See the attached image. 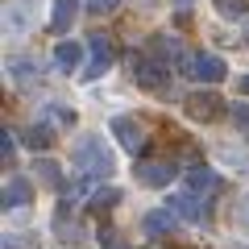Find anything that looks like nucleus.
I'll return each instance as SVG.
<instances>
[{
  "label": "nucleus",
  "mask_w": 249,
  "mask_h": 249,
  "mask_svg": "<svg viewBox=\"0 0 249 249\" xmlns=\"http://www.w3.org/2000/svg\"><path fill=\"white\" fill-rule=\"evenodd\" d=\"M112 137L121 142V150L133 154V158L145 150V129H142L137 116H112Z\"/></svg>",
  "instance_id": "4"
},
{
  "label": "nucleus",
  "mask_w": 249,
  "mask_h": 249,
  "mask_svg": "<svg viewBox=\"0 0 249 249\" xmlns=\"http://www.w3.org/2000/svg\"><path fill=\"white\" fill-rule=\"evenodd\" d=\"M116 199H121V191H116V187H100L96 196H91V208H112Z\"/></svg>",
  "instance_id": "21"
},
{
  "label": "nucleus",
  "mask_w": 249,
  "mask_h": 249,
  "mask_svg": "<svg viewBox=\"0 0 249 249\" xmlns=\"http://www.w3.org/2000/svg\"><path fill=\"white\" fill-rule=\"evenodd\" d=\"M170 178H175V162H137V183L170 187Z\"/></svg>",
  "instance_id": "8"
},
{
  "label": "nucleus",
  "mask_w": 249,
  "mask_h": 249,
  "mask_svg": "<svg viewBox=\"0 0 249 249\" xmlns=\"http://www.w3.org/2000/svg\"><path fill=\"white\" fill-rule=\"evenodd\" d=\"M29 25H34L29 0H9V4H4V34H9V37H25Z\"/></svg>",
  "instance_id": "6"
},
{
  "label": "nucleus",
  "mask_w": 249,
  "mask_h": 249,
  "mask_svg": "<svg viewBox=\"0 0 249 249\" xmlns=\"http://www.w3.org/2000/svg\"><path fill=\"white\" fill-rule=\"evenodd\" d=\"M216 9H220V17H245L249 0H216Z\"/></svg>",
  "instance_id": "20"
},
{
  "label": "nucleus",
  "mask_w": 249,
  "mask_h": 249,
  "mask_svg": "<svg viewBox=\"0 0 249 249\" xmlns=\"http://www.w3.org/2000/svg\"><path fill=\"white\" fill-rule=\"evenodd\" d=\"M137 4H154V0H137Z\"/></svg>",
  "instance_id": "27"
},
{
  "label": "nucleus",
  "mask_w": 249,
  "mask_h": 249,
  "mask_svg": "<svg viewBox=\"0 0 249 249\" xmlns=\"http://www.w3.org/2000/svg\"><path fill=\"white\" fill-rule=\"evenodd\" d=\"M79 4H83V0H54V9H50V29H54V34H67V29L75 25Z\"/></svg>",
  "instance_id": "9"
},
{
  "label": "nucleus",
  "mask_w": 249,
  "mask_h": 249,
  "mask_svg": "<svg viewBox=\"0 0 249 249\" xmlns=\"http://www.w3.org/2000/svg\"><path fill=\"white\" fill-rule=\"evenodd\" d=\"M34 170H37V183H42V187H54V191L62 187V175H58V162H54V158H37Z\"/></svg>",
  "instance_id": "16"
},
{
  "label": "nucleus",
  "mask_w": 249,
  "mask_h": 249,
  "mask_svg": "<svg viewBox=\"0 0 249 249\" xmlns=\"http://www.w3.org/2000/svg\"><path fill=\"white\" fill-rule=\"evenodd\" d=\"M216 170H208V166H191L187 170V196H208V191H216Z\"/></svg>",
  "instance_id": "12"
},
{
  "label": "nucleus",
  "mask_w": 249,
  "mask_h": 249,
  "mask_svg": "<svg viewBox=\"0 0 249 249\" xmlns=\"http://www.w3.org/2000/svg\"><path fill=\"white\" fill-rule=\"evenodd\" d=\"M129 67H133V83H137V88H145V91H158L162 83L170 79V67H166V62H158L154 54H133Z\"/></svg>",
  "instance_id": "3"
},
{
  "label": "nucleus",
  "mask_w": 249,
  "mask_h": 249,
  "mask_svg": "<svg viewBox=\"0 0 249 249\" xmlns=\"http://www.w3.org/2000/svg\"><path fill=\"white\" fill-rule=\"evenodd\" d=\"M232 124L249 137V104H232Z\"/></svg>",
  "instance_id": "23"
},
{
  "label": "nucleus",
  "mask_w": 249,
  "mask_h": 249,
  "mask_svg": "<svg viewBox=\"0 0 249 249\" xmlns=\"http://www.w3.org/2000/svg\"><path fill=\"white\" fill-rule=\"evenodd\" d=\"M13 154H17V145H13V133H0V158L13 162Z\"/></svg>",
  "instance_id": "24"
},
{
  "label": "nucleus",
  "mask_w": 249,
  "mask_h": 249,
  "mask_svg": "<svg viewBox=\"0 0 249 249\" xmlns=\"http://www.w3.org/2000/svg\"><path fill=\"white\" fill-rule=\"evenodd\" d=\"M79 62H83V46L79 42L67 37V42L54 46V67H58V71H79Z\"/></svg>",
  "instance_id": "11"
},
{
  "label": "nucleus",
  "mask_w": 249,
  "mask_h": 249,
  "mask_svg": "<svg viewBox=\"0 0 249 249\" xmlns=\"http://www.w3.org/2000/svg\"><path fill=\"white\" fill-rule=\"evenodd\" d=\"M170 229H175V212H170V208H158V212L142 216V232L145 237H166Z\"/></svg>",
  "instance_id": "10"
},
{
  "label": "nucleus",
  "mask_w": 249,
  "mask_h": 249,
  "mask_svg": "<svg viewBox=\"0 0 249 249\" xmlns=\"http://www.w3.org/2000/svg\"><path fill=\"white\" fill-rule=\"evenodd\" d=\"M170 212L187 216V220H204V208L196 204V196H175V199H170Z\"/></svg>",
  "instance_id": "18"
},
{
  "label": "nucleus",
  "mask_w": 249,
  "mask_h": 249,
  "mask_svg": "<svg viewBox=\"0 0 249 249\" xmlns=\"http://www.w3.org/2000/svg\"><path fill=\"white\" fill-rule=\"evenodd\" d=\"M178 4H187V0H178Z\"/></svg>",
  "instance_id": "28"
},
{
  "label": "nucleus",
  "mask_w": 249,
  "mask_h": 249,
  "mask_svg": "<svg viewBox=\"0 0 249 249\" xmlns=\"http://www.w3.org/2000/svg\"><path fill=\"white\" fill-rule=\"evenodd\" d=\"M237 91H241V96H249V75H241V79H237Z\"/></svg>",
  "instance_id": "25"
},
{
  "label": "nucleus",
  "mask_w": 249,
  "mask_h": 249,
  "mask_svg": "<svg viewBox=\"0 0 249 249\" xmlns=\"http://www.w3.org/2000/svg\"><path fill=\"white\" fill-rule=\"evenodd\" d=\"M71 158L88 178H108L112 175V154H108L104 137H79V145H75Z\"/></svg>",
  "instance_id": "1"
},
{
  "label": "nucleus",
  "mask_w": 249,
  "mask_h": 249,
  "mask_svg": "<svg viewBox=\"0 0 249 249\" xmlns=\"http://www.w3.org/2000/svg\"><path fill=\"white\" fill-rule=\"evenodd\" d=\"M50 142H54V133H50V124H46V121H34L25 129V145H29V150H46Z\"/></svg>",
  "instance_id": "17"
},
{
  "label": "nucleus",
  "mask_w": 249,
  "mask_h": 249,
  "mask_svg": "<svg viewBox=\"0 0 249 249\" xmlns=\"http://www.w3.org/2000/svg\"><path fill=\"white\" fill-rule=\"evenodd\" d=\"M245 220H249V199H245Z\"/></svg>",
  "instance_id": "26"
},
{
  "label": "nucleus",
  "mask_w": 249,
  "mask_h": 249,
  "mask_svg": "<svg viewBox=\"0 0 249 249\" xmlns=\"http://www.w3.org/2000/svg\"><path fill=\"white\" fill-rule=\"evenodd\" d=\"M220 104L224 100L216 96V91H191V96L183 100V108H187L191 121H216V116H220Z\"/></svg>",
  "instance_id": "5"
},
{
  "label": "nucleus",
  "mask_w": 249,
  "mask_h": 249,
  "mask_svg": "<svg viewBox=\"0 0 249 249\" xmlns=\"http://www.w3.org/2000/svg\"><path fill=\"white\" fill-rule=\"evenodd\" d=\"M121 0H83V9L91 13V17H104V13H112Z\"/></svg>",
  "instance_id": "22"
},
{
  "label": "nucleus",
  "mask_w": 249,
  "mask_h": 249,
  "mask_svg": "<svg viewBox=\"0 0 249 249\" xmlns=\"http://www.w3.org/2000/svg\"><path fill=\"white\" fill-rule=\"evenodd\" d=\"M29 196H34V191H29V178H9V187H4V208H25L29 204Z\"/></svg>",
  "instance_id": "14"
},
{
  "label": "nucleus",
  "mask_w": 249,
  "mask_h": 249,
  "mask_svg": "<svg viewBox=\"0 0 249 249\" xmlns=\"http://www.w3.org/2000/svg\"><path fill=\"white\" fill-rule=\"evenodd\" d=\"M46 116H50L54 124H62V129H71V124H75V112H71V108H62V104H46Z\"/></svg>",
  "instance_id": "19"
},
{
  "label": "nucleus",
  "mask_w": 249,
  "mask_h": 249,
  "mask_svg": "<svg viewBox=\"0 0 249 249\" xmlns=\"http://www.w3.org/2000/svg\"><path fill=\"white\" fill-rule=\"evenodd\" d=\"M9 79L17 83V88H34V83H37V67L29 58H13L9 62Z\"/></svg>",
  "instance_id": "15"
},
{
  "label": "nucleus",
  "mask_w": 249,
  "mask_h": 249,
  "mask_svg": "<svg viewBox=\"0 0 249 249\" xmlns=\"http://www.w3.org/2000/svg\"><path fill=\"white\" fill-rule=\"evenodd\" d=\"M178 67H183V75H191V79H199V83H220L224 75H229V67H224L220 54H183Z\"/></svg>",
  "instance_id": "2"
},
{
  "label": "nucleus",
  "mask_w": 249,
  "mask_h": 249,
  "mask_svg": "<svg viewBox=\"0 0 249 249\" xmlns=\"http://www.w3.org/2000/svg\"><path fill=\"white\" fill-rule=\"evenodd\" d=\"M88 46H91V62L83 67V79H100V75L108 71V62H112V46H108L104 34H96Z\"/></svg>",
  "instance_id": "7"
},
{
  "label": "nucleus",
  "mask_w": 249,
  "mask_h": 249,
  "mask_svg": "<svg viewBox=\"0 0 249 249\" xmlns=\"http://www.w3.org/2000/svg\"><path fill=\"white\" fill-rule=\"evenodd\" d=\"M150 50H154V58L166 62V67H170V58H183V50H178V37H170V34H154Z\"/></svg>",
  "instance_id": "13"
}]
</instances>
